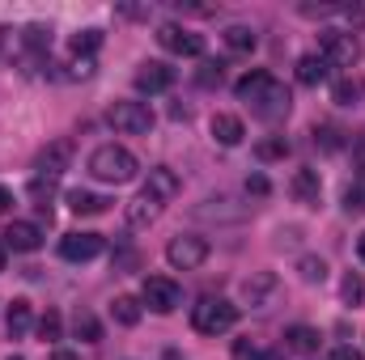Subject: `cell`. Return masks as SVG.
<instances>
[{
	"label": "cell",
	"instance_id": "cell-1",
	"mask_svg": "<svg viewBox=\"0 0 365 360\" xmlns=\"http://www.w3.org/2000/svg\"><path fill=\"white\" fill-rule=\"evenodd\" d=\"M234 93H238V102H247V106H251V115H255V119H264V123L284 119V115H289V106H293L289 90L276 81L272 73H264V68L247 73V77L234 85Z\"/></svg>",
	"mask_w": 365,
	"mask_h": 360
},
{
	"label": "cell",
	"instance_id": "cell-2",
	"mask_svg": "<svg viewBox=\"0 0 365 360\" xmlns=\"http://www.w3.org/2000/svg\"><path fill=\"white\" fill-rule=\"evenodd\" d=\"M136 157L123 149V144H98L90 153V174L98 182H110V186H123V182L136 179Z\"/></svg>",
	"mask_w": 365,
	"mask_h": 360
},
{
	"label": "cell",
	"instance_id": "cell-3",
	"mask_svg": "<svg viewBox=\"0 0 365 360\" xmlns=\"http://www.w3.org/2000/svg\"><path fill=\"white\" fill-rule=\"evenodd\" d=\"M234 322H238V305L225 297H200L191 305V327L200 335H225Z\"/></svg>",
	"mask_w": 365,
	"mask_h": 360
},
{
	"label": "cell",
	"instance_id": "cell-4",
	"mask_svg": "<svg viewBox=\"0 0 365 360\" xmlns=\"http://www.w3.org/2000/svg\"><path fill=\"white\" fill-rule=\"evenodd\" d=\"M319 55H323L327 68H353V64L361 60V43H357V34H349V30H323Z\"/></svg>",
	"mask_w": 365,
	"mask_h": 360
},
{
	"label": "cell",
	"instance_id": "cell-5",
	"mask_svg": "<svg viewBox=\"0 0 365 360\" xmlns=\"http://www.w3.org/2000/svg\"><path fill=\"white\" fill-rule=\"evenodd\" d=\"M106 123L123 136H145L153 127V110H149V102H110Z\"/></svg>",
	"mask_w": 365,
	"mask_h": 360
},
{
	"label": "cell",
	"instance_id": "cell-6",
	"mask_svg": "<svg viewBox=\"0 0 365 360\" xmlns=\"http://www.w3.org/2000/svg\"><path fill=\"white\" fill-rule=\"evenodd\" d=\"M204 259H208V242L195 238V233H179V238H170V246H166V263L179 268V271L204 268Z\"/></svg>",
	"mask_w": 365,
	"mask_h": 360
},
{
	"label": "cell",
	"instance_id": "cell-7",
	"mask_svg": "<svg viewBox=\"0 0 365 360\" xmlns=\"http://www.w3.org/2000/svg\"><path fill=\"white\" fill-rule=\"evenodd\" d=\"M140 297H145V305H149L153 314H175L179 301H182V288L170 275H149L145 288H140Z\"/></svg>",
	"mask_w": 365,
	"mask_h": 360
},
{
	"label": "cell",
	"instance_id": "cell-8",
	"mask_svg": "<svg viewBox=\"0 0 365 360\" xmlns=\"http://www.w3.org/2000/svg\"><path fill=\"white\" fill-rule=\"evenodd\" d=\"M158 43H162L170 55H204V38H200L195 30H187V26H175V21L158 26Z\"/></svg>",
	"mask_w": 365,
	"mask_h": 360
},
{
	"label": "cell",
	"instance_id": "cell-9",
	"mask_svg": "<svg viewBox=\"0 0 365 360\" xmlns=\"http://www.w3.org/2000/svg\"><path fill=\"white\" fill-rule=\"evenodd\" d=\"M68 162H73V140H51V144L38 153L34 170H38V179H60Z\"/></svg>",
	"mask_w": 365,
	"mask_h": 360
},
{
	"label": "cell",
	"instance_id": "cell-10",
	"mask_svg": "<svg viewBox=\"0 0 365 360\" xmlns=\"http://www.w3.org/2000/svg\"><path fill=\"white\" fill-rule=\"evenodd\" d=\"M60 255L68 263H90V259L102 255V238L98 233H64L60 238Z\"/></svg>",
	"mask_w": 365,
	"mask_h": 360
},
{
	"label": "cell",
	"instance_id": "cell-11",
	"mask_svg": "<svg viewBox=\"0 0 365 360\" xmlns=\"http://www.w3.org/2000/svg\"><path fill=\"white\" fill-rule=\"evenodd\" d=\"M170 85H175V68H170V64L149 60V64L136 68V90L140 93H166Z\"/></svg>",
	"mask_w": 365,
	"mask_h": 360
},
{
	"label": "cell",
	"instance_id": "cell-12",
	"mask_svg": "<svg viewBox=\"0 0 365 360\" xmlns=\"http://www.w3.org/2000/svg\"><path fill=\"white\" fill-rule=\"evenodd\" d=\"M182 191V179L170 170V166H153L149 170V182H145V195H153L158 203H170L175 195Z\"/></svg>",
	"mask_w": 365,
	"mask_h": 360
},
{
	"label": "cell",
	"instance_id": "cell-13",
	"mask_svg": "<svg viewBox=\"0 0 365 360\" xmlns=\"http://www.w3.org/2000/svg\"><path fill=\"white\" fill-rule=\"evenodd\" d=\"M162 216V203L153 199V195H136V199H128V208H123V221H128V229H149L153 221Z\"/></svg>",
	"mask_w": 365,
	"mask_h": 360
},
{
	"label": "cell",
	"instance_id": "cell-14",
	"mask_svg": "<svg viewBox=\"0 0 365 360\" xmlns=\"http://www.w3.org/2000/svg\"><path fill=\"white\" fill-rule=\"evenodd\" d=\"M4 246H13V250L30 255V250H38V246H43V229H38L34 221H13V225L4 229Z\"/></svg>",
	"mask_w": 365,
	"mask_h": 360
},
{
	"label": "cell",
	"instance_id": "cell-15",
	"mask_svg": "<svg viewBox=\"0 0 365 360\" xmlns=\"http://www.w3.org/2000/svg\"><path fill=\"white\" fill-rule=\"evenodd\" d=\"M289 191H293V199H297V203L319 208V195H323V179H319V170H297L293 182H289Z\"/></svg>",
	"mask_w": 365,
	"mask_h": 360
},
{
	"label": "cell",
	"instance_id": "cell-16",
	"mask_svg": "<svg viewBox=\"0 0 365 360\" xmlns=\"http://www.w3.org/2000/svg\"><path fill=\"white\" fill-rule=\"evenodd\" d=\"M212 140L217 144H225V149H238L242 144V136H247V127H242V119L238 115H212Z\"/></svg>",
	"mask_w": 365,
	"mask_h": 360
},
{
	"label": "cell",
	"instance_id": "cell-17",
	"mask_svg": "<svg viewBox=\"0 0 365 360\" xmlns=\"http://www.w3.org/2000/svg\"><path fill=\"white\" fill-rule=\"evenodd\" d=\"M319 344H323V335H319L314 327H289V331H284V348H289V352L310 356V352H319Z\"/></svg>",
	"mask_w": 365,
	"mask_h": 360
},
{
	"label": "cell",
	"instance_id": "cell-18",
	"mask_svg": "<svg viewBox=\"0 0 365 360\" xmlns=\"http://www.w3.org/2000/svg\"><path fill=\"white\" fill-rule=\"evenodd\" d=\"M272 292H276V275H272V271H255V275L242 284V297H247L251 305H264Z\"/></svg>",
	"mask_w": 365,
	"mask_h": 360
},
{
	"label": "cell",
	"instance_id": "cell-19",
	"mask_svg": "<svg viewBox=\"0 0 365 360\" xmlns=\"http://www.w3.org/2000/svg\"><path fill=\"white\" fill-rule=\"evenodd\" d=\"M106 203H110V199H102V195H93V191H81V186L68 191V208H73L77 216H102Z\"/></svg>",
	"mask_w": 365,
	"mask_h": 360
},
{
	"label": "cell",
	"instance_id": "cell-20",
	"mask_svg": "<svg viewBox=\"0 0 365 360\" xmlns=\"http://www.w3.org/2000/svg\"><path fill=\"white\" fill-rule=\"evenodd\" d=\"M30 322H34V314H30V301H21V297H17V301L9 305V314H4V327H9V335H13V339H21V335L30 331Z\"/></svg>",
	"mask_w": 365,
	"mask_h": 360
},
{
	"label": "cell",
	"instance_id": "cell-21",
	"mask_svg": "<svg viewBox=\"0 0 365 360\" xmlns=\"http://www.w3.org/2000/svg\"><path fill=\"white\" fill-rule=\"evenodd\" d=\"M331 97H336L340 106H357V102L365 97V81H361V77H344V81H336Z\"/></svg>",
	"mask_w": 365,
	"mask_h": 360
},
{
	"label": "cell",
	"instance_id": "cell-22",
	"mask_svg": "<svg viewBox=\"0 0 365 360\" xmlns=\"http://www.w3.org/2000/svg\"><path fill=\"white\" fill-rule=\"evenodd\" d=\"M323 77H327L323 55H302V60H297V81H302V85H319Z\"/></svg>",
	"mask_w": 365,
	"mask_h": 360
},
{
	"label": "cell",
	"instance_id": "cell-23",
	"mask_svg": "<svg viewBox=\"0 0 365 360\" xmlns=\"http://www.w3.org/2000/svg\"><path fill=\"white\" fill-rule=\"evenodd\" d=\"M110 314H115L119 327H136V322H140V301H136V297H115V301H110Z\"/></svg>",
	"mask_w": 365,
	"mask_h": 360
},
{
	"label": "cell",
	"instance_id": "cell-24",
	"mask_svg": "<svg viewBox=\"0 0 365 360\" xmlns=\"http://www.w3.org/2000/svg\"><path fill=\"white\" fill-rule=\"evenodd\" d=\"M73 331H77V339H86V344H98V339H102V322L93 318L90 309H77V314H73Z\"/></svg>",
	"mask_w": 365,
	"mask_h": 360
},
{
	"label": "cell",
	"instance_id": "cell-25",
	"mask_svg": "<svg viewBox=\"0 0 365 360\" xmlns=\"http://www.w3.org/2000/svg\"><path fill=\"white\" fill-rule=\"evenodd\" d=\"M255 43H259V38H255L251 26H230V30H225V47H230V51H255Z\"/></svg>",
	"mask_w": 365,
	"mask_h": 360
},
{
	"label": "cell",
	"instance_id": "cell-26",
	"mask_svg": "<svg viewBox=\"0 0 365 360\" xmlns=\"http://www.w3.org/2000/svg\"><path fill=\"white\" fill-rule=\"evenodd\" d=\"M98 47H102V30H81V34H73V55H77V60H93Z\"/></svg>",
	"mask_w": 365,
	"mask_h": 360
},
{
	"label": "cell",
	"instance_id": "cell-27",
	"mask_svg": "<svg viewBox=\"0 0 365 360\" xmlns=\"http://www.w3.org/2000/svg\"><path fill=\"white\" fill-rule=\"evenodd\" d=\"M60 331H64V318H60L56 309H47V314L38 318V339H43V344H56Z\"/></svg>",
	"mask_w": 365,
	"mask_h": 360
},
{
	"label": "cell",
	"instance_id": "cell-28",
	"mask_svg": "<svg viewBox=\"0 0 365 360\" xmlns=\"http://www.w3.org/2000/svg\"><path fill=\"white\" fill-rule=\"evenodd\" d=\"M314 144H323V149L336 153V149H344V132L331 127V123H319V127H314Z\"/></svg>",
	"mask_w": 365,
	"mask_h": 360
},
{
	"label": "cell",
	"instance_id": "cell-29",
	"mask_svg": "<svg viewBox=\"0 0 365 360\" xmlns=\"http://www.w3.org/2000/svg\"><path fill=\"white\" fill-rule=\"evenodd\" d=\"M297 271H302V280H306V284H323V280H327V263H323V259H314V255H306V259L297 263Z\"/></svg>",
	"mask_w": 365,
	"mask_h": 360
},
{
	"label": "cell",
	"instance_id": "cell-30",
	"mask_svg": "<svg viewBox=\"0 0 365 360\" xmlns=\"http://www.w3.org/2000/svg\"><path fill=\"white\" fill-rule=\"evenodd\" d=\"M340 292H344V301H349V305H361V297H365L361 275H357V271H349V275H344V284H340Z\"/></svg>",
	"mask_w": 365,
	"mask_h": 360
},
{
	"label": "cell",
	"instance_id": "cell-31",
	"mask_svg": "<svg viewBox=\"0 0 365 360\" xmlns=\"http://www.w3.org/2000/svg\"><path fill=\"white\" fill-rule=\"evenodd\" d=\"M340 9H344L340 0H319V4H302L297 13L302 17H327V13H340Z\"/></svg>",
	"mask_w": 365,
	"mask_h": 360
},
{
	"label": "cell",
	"instance_id": "cell-32",
	"mask_svg": "<svg viewBox=\"0 0 365 360\" xmlns=\"http://www.w3.org/2000/svg\"><path fill=\"white\" fill-rule=\"evenodd\" d=\"M234 360H268V352L259 344H251V339H238L234 344Z\"/></svg>",
	"mask_w": 365,
	"mask_h": 360
},
{
	"label": "cell",
	"instance_id": "cell-33",
	"mask_svg": "<svg viewBox=\"0 0 365 360\" xmlns=\"http://www.w3.org/2000/svg\"><path fill=\"white\" fill-rule=\"evenodd\" d=\"M255 153H259L264 162H272V157H284V153H289V144H284V140H264V144H255Z\"/></svg>",
	"mask_w": 365,
	"mask_h": 360
},
{
	"label": "cell",
	"instance_id": "cell-34",
	"mask_svg": "<svg viewBox=\"0 0 365 360\" xmlns=\"http://www.w3.org/2000/svg\"><path fill=\"white\" fill-rule=\"evenodd\" d=\"M365 208V191L361 186H349V191H344V212H361Z\"/></svg>",
	"mask_w": 365,
	"mask_h": 360
},
{
	"label": "cell",
	"instance_id": "cell-35",
	"mask_svg": "<svg viewBox=\"0 0 365 360\" xmlns=\"http://www.w3.org/2000/svg\"><path fill=\"white\" fill-rule=\"evenodd\" d=\"M68 77H81V81L93 77V60H73V64H68Z\"/></svg>",
	"mask_w": 365,
	"mask_h": 360
},
{
	"label": "cell",
	"instance_id": "cell-36",
	"mask_svg": "<svg viewBox=\"0 0 365 360\" xmlns=\"http://www.w3.org/2000/svg\"><path fill=\"white\" fill-rule=\"evenodd\" d=\"M212 81H221V64H204V73H200V85H212Z\"/></svg>",
	"mask_w": 365,
	"mask_h": 360
},
{
	"label": "cell",
	"instance_id": "cell-37",
	"mask_svg": "<svg viewBox=\"0 0 365 360\" xmlns=\"http://www.w3.org/2000/svg\"><path fill=\"white\" fill-rule=\"evenodd\" d=\"M247 191H255V195H268V179H264V174H255V179L247 182Z\"/></svg>",
	"mask_w": 365,
	"mask_h": 360
},
{
	"label": "cell",
	"instance_id": "cell-38",
	"mask_svg": "<svg viewBox=\"0 0 365 360\" xmlns=\"http://www.w3.org/2000/svg\"><path fill=\"white\" fill-rule=\"evenodd\" d=\"M331 360H361V356H357L353 348H336V352H331Z\"/></svg>",
	"mask_w": 365,
	"mask_h": 360
},
{
	"label": "cell",
	"instance_id": "cell-39",
	"mask_svg": "<svg viewBox=\"0 0 365 360\" xmlns=\"http://www.w3.org/2000/svg\"><path fill=\"white\" fill-rule=\"evenodd\" d=\"M9 203H13V191H4V186H0V216L9 212Z\"/></svg>",
	"mask_w": 365,
	"mask_h": 360
},
{
	"label": "cell",
	"instance_id": "cell-40",
	"mask_svg": "<svg viewBox=\"0 0 365 360\" xmlns=\"http://www.w3.org/2000/svg\"><path fill=\"white\" fill-rule=\"evenodd\" d=\"M51 360H77V356H73V352H64V348H56V356H51Z\"/></svg>",
	"mask_w": 365,
	"mask_h": 360
},
{
	"label": "cell",
	"instance_id": "cell-41",
	"mask_svg": "<svg viewBox=\"0 0 365 360\" xmlns=\"http://www.w3.org/2000/svg\"><path fill=\"white\" fill-rule=\"evenodd\" d=\"M357 255H361V259H365V233H361V238H357Z\"/></svg>",
	"mask_w": 365,
	"mask_h": 360
},
{
	"label": "cell",
	"instance_id": "cell-42",
	"mask_svg": "<svg viewBox=\"0 0 365 360\" xmlns=\"http://www.w3.org/2000/svg\"><path fill=\"white\" fill-rule=\"evenodd\" d=\"M0 271H4V242H0Z\"/></svg>",
	"mask_w": 365,
	"mask_h": 360
},
{
	"label": "cell",
	"instance_id": "cell-43",
	"mask_svg": "<svg viewBox=\"0 0 365 360\" xmlns=\"http://www.w3.org/2000/svg\"><path fill=\"white\" fill-rule=\"evenodd\" d=\"M9 360H21V356H9Z\"/></svg>",
	"mask_w": 365,
	"mask_h": 360
}]
</instances>
